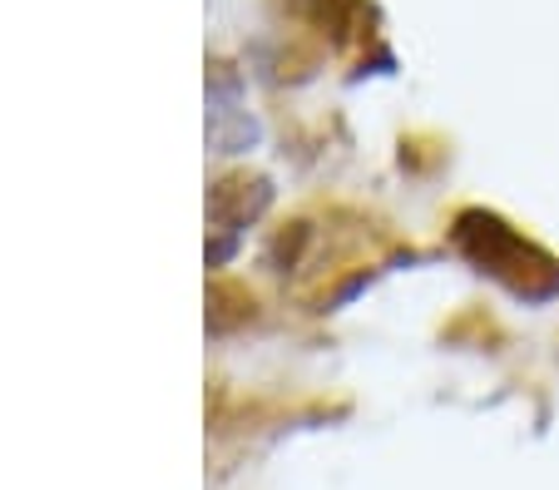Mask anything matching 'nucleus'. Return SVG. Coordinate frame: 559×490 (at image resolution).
Instances as JSON below:
<instances>
[{"label":"nucleus","mask_w":559,"mask_h":490,"mask_svg":"<svg viewBox=\"0 0 559 490\" xmlns=\"http://www.w3.org/2000/svg\"><path fill=\"white\" fill-rule=\"evenodd\" d=\"M455 243L480 263V273H496L520 298H549V292H559V263L549 253H539L535 243H525L500 218L461 214L455 218Z\"/></svg>","instance_id":"1"}]
</instances>
